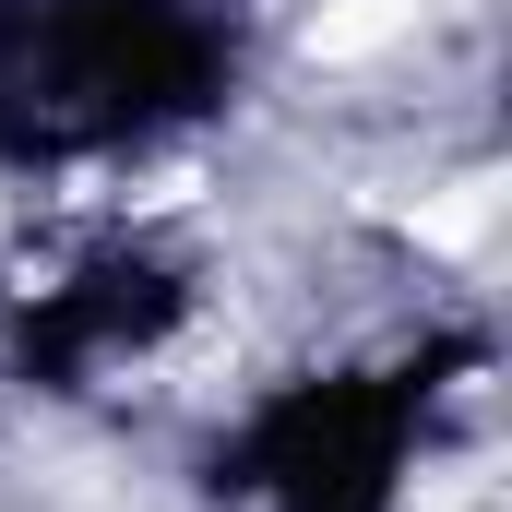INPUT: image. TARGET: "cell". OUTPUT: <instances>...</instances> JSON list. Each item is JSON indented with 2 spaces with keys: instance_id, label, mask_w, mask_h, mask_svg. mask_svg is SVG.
Wrapping results in <instances>:
<instances>
[{
  "instance_id": "6da1fadb",
  "label": "cell",
  "mask_w": 512,
  "mask_h": 512,
  "mask_svg": "<svg viewBox=\"0 0 512 512\" xmlns=\"http://www.w3.org/2000/svg\"><path fill=\"white\" fill-rule=\"evenodd\" d=\"M417 12H429V0H322V12L298 24V60H322V72L382 60L393 36H417Z\"/></svg>"
}]
</instances>
